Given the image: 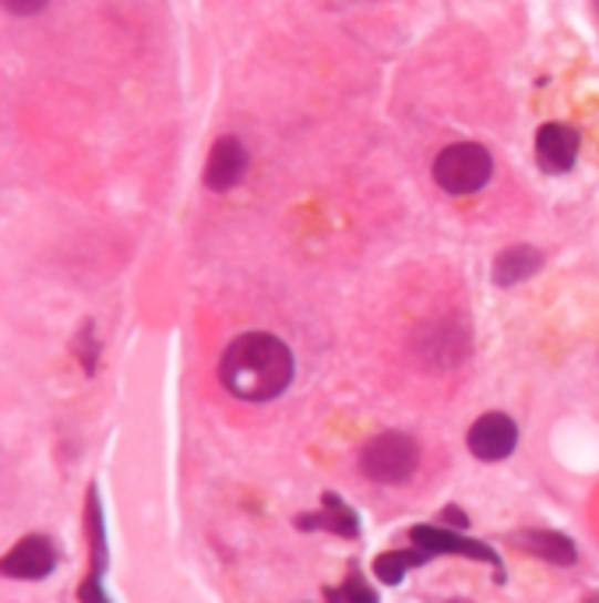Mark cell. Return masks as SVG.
Here are the masks:
<instances>
[{
  "mask_svg": "<svg viewBox=\"0 0 599 603\" xmlns=\"http://www.w3.org/2000/svg\"><path fill=\"white\" fill-rule=\"evenodd\" d=\"M539 268H544V255H539L536 247L518 244V247H508V251H500V255H497V262H494V283L508 289V286H518V283L533 279Z\"/></svg>",
  "mask_w": 599,
  "mask_h": 603,
  "instance_id": "12",
  "label": "cell"
},
{
  "mask_svg": "<svg viewBox=\"0 0 599 603\" xmlns=\"http://www.w3.org/2000/svg\"><path fill=\"white\" fill-rule=\"evenodd\" d=\"M89 540H92V575L103 579L106 572V522H103V501H100V491H89Z\"/></svg>",
  "mask_w": 599,
  "mask_h": 603,
  "instance_id": "14",
  "label": "cell"
},
{
  "mask_svg": "<svg viewBox=\"0 0 599 603\" xmlns=\"http://www.w3.org/2000/svg\"><path fill=\"white\" fill-rule=\"evenodd\" d=\"M342 593H345V600H350V603H378V593H374L371 586H366V579H363L360 572H350V575H345Z\"/></svg>",
  "mask_w": 599,
  "mask_h": 603,
  "instance_id": "16",
  "label": "cell"
},
{
  "mask_svg": "<svg viewBox=\"0 0 599 603\" xmlns=\"http://www.w3.org/2000/svg\"><path fill=\"white\" fill-rule=\"evenodd\" d=\"M324 600L328 603H350V600H345V593H342V586L339 590H324Z\"/></svg>",
  "mask_w": 599,
  "mask_h": 603,
  "instance_id": "20",
  "label": "cell"
},
{
  "mask_svg": "<svg viewBox=\"0 0 599 603\" xmlns=\"http://www.w3.org/2000/svg\"><path fill=\"white\" fill-rule=\"evenodd\" d=\"M79 600H82V603H113V600L106 596V590H103V579H95V575H89V579L82 582Z\"/></svg>",
  "mask_w": 599,
  "mask_h": 603,
  "instance_id": "17",
  "label": "cell"
},
{
  "mask_svg": "<svg viewBox=\"0 0 599 603\" xmlns=\"http://www.w3.org/2000/svg\"><path fill=\"white\" fill-rule=\"evenodd\" d=\"M56 548L53 540L43 536V533H29L14 543V548L4 554V561H0V569H4L8 579H22V582H40L47 575H53L56 569Z\"/></svg>",
  "mask_w": 599,
  "mask_h": 603,
  "instance_id": "6",
  "label": "cell"
},
{
  "mask_svg": "<svg viewBox=\"0 0 599 603\" xmlns=\"http://www.w3.org/2000/svg\"><path fill=\"white\" fill-rule=\"evenodd\" d=\"M431 554L420 551V548H410V551H389L374 558V575L378 582H384V586H399V582L405 579V572L416 569V565H427Z\"/></svg>",
  "mask_w": 599,
  "mask_h": 603,
  "instance_id": "13",
  "label": "cell"
},
{
  "mask_svg": "<svg viewBox=\"0 0 599 603\" xmlns=\"http://www.w3.org/2000/svg\"><path fill=\"white\" fill-rule=\"evenodd\" d=\"M578 160V134L568 124H544L536 134V163L547 173H568Z\"/></svg>",
  "mask_w": 599,
  "mask_h": 603,
  "instance_id": "9",
  "label": "cell"
},
{
  "mask_svg": "<svg viewBox=\"0 0 599 603\" xmlns=\"http://www.w3.org/2000/svg\"><path fill=\"white\" fill-rule=\"evenodd\" d=\"M469 452L479 462H500L515 452L518 444V423L508 413H483L466 435Z\"/></svg>",
  "mask_w": 599,
  "mask_h": 603,
  "instance_id": "7",
  "label": "cell"
},
{
  "mask_svg": "<svg viewBox=\"0 0 599 603\" xmlns=\"http://www.w3.org/2000/svg\"><path fill=\"white\" fill-rule=\"evenodd\" d=\"M50 4V0H4V8L18 18H32V14H40L43 8Z\"/></svg>",
  "mask_w": 599,
  "mask_h": 603,
  "instance_id": "18",
  "label": "cell"
},
{
  "mask_svg": "<svg viewBox=\"0 0 599 603\" xmlns=\"http://www.w3.org/2000/svg\"><path fill=\"white\" fill-rule=\"evenodd\" d=\"M448 603H473V600H462V596H455V600H448Z\"/></svg>",
  "mask_w": 599,
  "mask_h": 603,
  "instance_id": "21",
  "label": "cell"
},
{
  "mask_svg": "<svg viewBox=\"0 0 599 603\" xmlns=\"http://www.w3.org/2000/svg\"><path fill=\"white\" fill-rule=\"evenodd\" d=\"M512 540L526 554L544 558L547 565H557V569H571L575 561H578V548L571 543V536H565V533H554V530H518V533H512Z\"/></svg>",
  "mask_w": 599,
  "mask_h": 603,
  "instance_id": "11",
  "label": "cell"
},
{
  "mask_svg": "<svg viewBox=\"0 0 599 603\" xmlns=\"http://www.w3.org/2000/svg\"><path fill=\"white\" fill-rule=\"evenodd\" d=\"M473 336L462 321H427L413 336V354L427 371H452L462 360L469 357Z\"/></svg>",
  "mask_w": 599,
  "mask_h": 603,
  "instance_id": "4",
  "label": "cell"
},
{
  "mask_svg": "<svg viewBox=\"0 0 599 603\" xmlns=\"http://www.w3.org/2000/svg\"><path fill=\"white\" fill-rule=\"evenodd\" d=\"M494 173V160L490 152L476 145V142H458L448 145L437 160H434V181L444 194H455V198H466V194H476L487 187Z\"/></svg>",
  "mask_w": 599,
  "mask_h": 603,
  "instance_id": "3",
  "label": "cell"
},
{
  "mask_svg": "<svg viewBox=\"0 0 599 603\" xmlns=\"http://www.w3.org/2000/svg\"><path fill=\"white\" fill-rule=\"evenodd\" d=\"M247 173V149L234 139V134H226L208 152V166H205V184L211 191H229L244 181Z\"/></svg>",
  "mask_w": 599,
  "mask_h": 603,
  "instance_id": "8",
  "label": "cell"
},
{
  "mask_svg": "<svg viewBox=\"0 0 599 603\" xmlns=\"http://www.w3.org/2000/svg\"><path fill=\"white\" fill-rule=\"evenodd\" d=\"M420 470V444L405 431H381L360 449V473L384 488L413 480Z\"/></svg>",
  "mask_w": 599,
  "mask_h": 603,
  "instance_id": "2",
  "label": "cell"
},
{
  "mask_svg": "<svg viewBox=\"0 0 599 603\" xmlns=\"http://www.w3.org/2000/svg\"><path fill=\"white\" fill-rule=\"evenodd\" d=\"M321 504H324L321 512L297 515L293 527L297 530H307V533H311V530H328V533H335L342 540H357L360 536V515L339 494H324Z\"/></svg>",
  "mask_w": 599,
  "mask_h": 603,
  "instance_id": "10",
  "label": "cell"
},
{
  "mask_svg": "<svg viewBox=\"0 0 599 603\" xmlns=\"http://www.w3.org/2000/svg\"><path fill=\"white\" fill-rule=\"evenodd\" d=\"M293 349L272 333H244L223 349L219 381L234 399L272 402L293 385Z\"/></svg>",
  "mask_w": 599,
  "mask_h": 603,
  "instance_id": "1",
  "label": "cell"
},
{
  "mask_svg": "<svg viewBox=\"0 0 599 603\" xmlns=\"http://www.w3.org/2000/svg\"><path fill=\"white\" fill-rule=\"evenodd\" d=\"M410 540H413V548L427 551L431 558L434 554H458V558L487 561V565L497 569L500 582H505V561H500V554L490 548V543L473 540V536H458V533L444 530V527H413L410 530Z\"/></svg>",
  "mask_w": 599,
  "mask_h": 603,
  "instance_id": "5",
  "label": "cell"
},
{
  "mask_svg": "<svg viewBox=\"0 0 599 603\" xmlns=\"http://www.w3.org/2000/svg\"><path fill=\"white\" fill-rule=\"evenodd\" d=\"M437 519H441V522H448V527H455V530H466V527H469V515L462 512V509H455V504H448V509H441Z\"/></svg>",
  "mask_w": 599,
  "mask_h": 603,
  "instance_id": "19",
  "label": "cell"
},
{
  "mask_svg": "<svg viewBox=\"0 0 599 603\" xmlns=\"http://www.w3.org/2000/svg\"><path fill=\"white\" fill-rule=\"evenodd\" d=\"M74 357L82 360L85 375H95V357H100V343H95V325L92 321H85L82 333L74 336Z\"/></svg>",
  "mask_w": 599,
  "mask_h": 603,
  "instance_id": "15",
  "label": "cell"
}]
</instances>
